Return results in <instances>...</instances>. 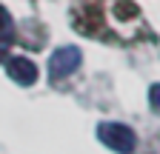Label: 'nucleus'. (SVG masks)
Here are the masks:
<instances>
[{
    "instance_id": "3",
    "label": "nucleus",
    "mask_w": 160,
    "mask_h": 154,
    "mask_svg": "<svg viewBox=\"0 0 160 154\" xmlns=\"http://www.w3.org/2000/svg\"><path fill=\"white\" fill-rule=\"evenodd\" d=\"M6 71L20 86H34L37 83V66L29 60V57H9L6 60Z\"/></svg>"
},
{
    "instance_id": "4",
    "label": "nucleus",
    "mask_w": 160,
    "mask_h": 154,
    "mask_svg": "<svg viewBox=\"0 0 160 154\" xmlns=\"http://www.w3.org/2000/svg\"><path fill=\"white\" fill-rule=\"evenodd\" d=\"M12 31H14V23H12V14L3 9V6H0V37H3V40H6V37H12Z\"/></svg>"
},
{
    "instance_id": "1",
    "label": "nucleus",
    "mask_w": 160,
    "mask_h": 154,
    "mask_svg": "<svg viewBox=\"0 0 160 154\" xmlns=\"http://www.w3.org/2000/svg\"><path fill=\"white\" fill-rule=\"evenodd\" d=\"M97 137H100V143L106 148H112L117 154H132L134 146H137L134 131L129 126H123V123H100L97 126Z\"/></svg>"
},
{
    "instance_id": "5",
    "label": "nucleus",
    "mask_w": 160,
    "mask_h": 154,
    "mask_svg": "<svg viewBox=\"0 0 160 154\" xmlns=\"http://www.w3.org/2000/svg\"><path fill=\"white\" fill-rule=\"evenodd\" d=\"M149 103H152L154 111H160V83H154V86L149 89Z\"/></svg>"
},
{
    "instance_id": "2",
    "label": "nucleus",
    "mask_w": 160,
    "mask_h": 154,
    "mask_svg": "<svg viewBox=\"0 0 160 154\" xmlns=\"http://www.w3.org/2000/svg\"><path fill=\"white\" fill-rule=\"evenodd\" d=\"M80 60H83V54H80L77 46L57 49L52 54V60H49V77H52V80H63V77H69L72 71H77Z\"/></svg>"
},
{
    "instance_id": "6",
    "label": "nucleus",
    "mask_w": 160,
    "mask_h": 154,
    "mask_svg": "<svg viewBox=\"0 0 160 154\" xmlns=\"http://www.w3.org/2000/svg\"><path fill=\"white\" fill-rule=\"evenodd\" d=\"M0 60H6V49L3 46H0Z\"/></svg>"
}]
</instances>
